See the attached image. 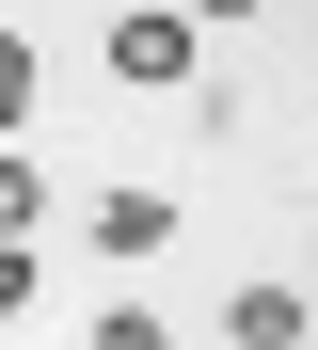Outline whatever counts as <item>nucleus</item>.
Segmentation results:
<instances>
[{
    "label": "nucleus",
    "instance_id": "f257e3e1",
    "mask_svg": "<svg viewBox=\"0 0 318 350\" xmlns=\"http://www.w3.org/2000/svg\"><path fill=\"white\" fill-rule=\"evenodd\" d=\"M191 64H207V32H191V16H159V0H144V16H111V80H144V96H175Z\"/></svg>",
    "mask_w": 318,
    "mask_h": 350
},
{
    "label": "nucleus",
    "instance_id": "f03ea898",
    "mask_svg": "<svg viewBox=\"0 0 318 350\" xmlns=\"http://www.w3.org/2000/svg\"><path fill=\"white\" fill-rule=\"evenodd\" d=\"M223 350H318V303H302L287 271H254L239 303H223Z\"/></svg>",
    "mask_w": 318,
    "mask_h": 350
},
{
    "label": "nucleus",
    "instance_id": "7ed1b4c3",
    "mask_svg": "<svg viewBox=\"0 0 318 350\" xmlns=\"http://www.w3.org/2000/svg\"><path fill=\"white\" fill-rule=\"evenodd\" d=\"M175 239V191H96V255H127V271H144Z\"/></svg>",
    "mask_w": 318,
    "mask_h": 350
},
{
    "label": "nucleus",
    "instance_id": "20e7f679",
    "mask_svg": "<svg viewBox=\"0 0 318 350\" xmlns=\"http://www.w3.org/2000/svg\"><path fill=\"white\" fill-rule=\"evenodd\" d=\"M0 239H48V175H32L16 144H0Z\"/></svg>",
    "mask_w": 318,
    "mask_h": 350
},
{
    "label": "nucleus",
    "instance_id": "39448f33",
    "mask_svg": "<svg viewBox=\"0 0 318 350\" xmlns=\"http://www.w3.org/2000/svg\"><path fill=\"white\" fill-rule=\"evenodd\" d=\"M16 128H32V48L0 32V144H16Z\"/></svg>",
    "mask_w": 318,
    "mask_h": 350
},
{
    "label": "nucleus",
    "instance_id": "423d86ee",
    "mask_svg": "<svg viewBox=\"0 0 318 350\" xmlns=\"http://www.w3.org/2000/svg\"><path fill=\"white\" fill-rule=\"evenodd\" d=\"M96 350H175V334H159V303H111V319H96Z\"/></svg>",
    "mask_w": 318,
    "mask_h": 350
},
{
    "label": "nucleus",
    "instance_id": "0eeeda50",
    "mask_svg": "<svg viewBox=\"0 0 318 350\" xmlns=\"http://www.w3.org/2000/svg\"><path fill=\"white\" fill-rule=\"evenodd\" d=\"M32 303V239H0V319H16Z\"/></svg>",
    "mask_w": 318,
    "mask_h": 350
},
{
    "label": "nucleus",
    "instance_id": "6e6552de",
    "mask_svg": "<svg viewBox=\"0 0 318 350\" xmlns=\"http://www.w3.org/2000/svg\"><path fill=\"white\" fill-rule=\"evenodd\" d=\"M175 16H191V32H223V16H254V0H175Z\"/></svg>",
    "mask_w": 318,
    "mask_h": 350
}]
</instances>
